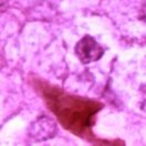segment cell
<instances>
[{
  "instance_id": "1",
  "label": "cell",
  "mask_w": 146,
  "mask_h": 146,
  "mask_svg": "<svg viewBox=\"0 0 146 146\" xmlns=\"http://www.w3.org/2000/svg\"><path fill=\"white\" fill-rule=\"evenodd\" d=\"M46 94H48L46 96L48 105L61 124L79 136L84 134L91 125L92 116L101 110V104L98 102L66 95L60 91L46 90Z\"/></svg>"
},
{
  "instance_id": "3",
  "label": "cell",
  "mask_w": 146,
  "mask_h": 146,
  "mask_svg": "<svg viewBox=\"0 0 146 146\" xmlns=\"http://www.w3.org/2000/svg\"><path fill=\"white\" fill-rule=\"evenodd\" d=\"M56 133V126L52 119L48 117H42L36 119V123L31 125L30 135L36 141H44L49 139Z\"/></svg>"
},
{
  "instance_id": "2",
  "label": "cell",
  "mask_w": 146,
  "mask_h": 146,
  "mask_svg": "<svg viewBox=\"0 0 146 146\" xmlns=\"http://www.w3.org/2000/svg\"><path fill=\"white\" fill-rule=\"evenodd\" d=\"M103 53V48L91 36H83L75 46V54L83 64H89L100 60Z\"/></svg>"
}]
</instances>
